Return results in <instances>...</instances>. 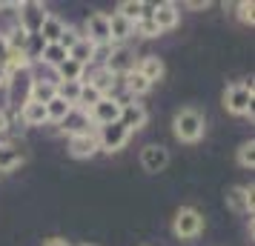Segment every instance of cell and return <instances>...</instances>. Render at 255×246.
I'll list each match as a JSON object with an SVG mask.
<instances>
[{"instance_id": "obj_12", "label": "cell", "mask_w": 255, "mask_h": 246, "mask_svg": "<svg viewBox=\"0 0 255 246\" xmlns=\"http://www.w3.org/2000/svg\"><path fill=\"white\" fill-rule=\"evenodd\" d=\"M149 17H152V23L158 26V32H169V29H175V26H178L181 12H178V6H175V3L163 0V3H158V6H152Z\"/></svg>"}, {"instance_id": "obj_32", "label": "cell", "mask_w": 255, "mask_h": 246, "mask_svg": "<svg viewBox=\"0 0 255 246\" xmlns=\"http://www.w3.org/2000/svg\"><path fill=\"white\" fill-rule=\"evenodd\" d=\"M235 9H238V20H241V23H247V26L255 23V14H253L255 12V3H253V0H241Z\"/></svg>"}, {"instance_id": "obj_7", "label": "cell", "mask_w": 255, "mask_h": 246, "mask_svg": "<svg viewBox=\"0 0 255 246\" xmlns=\"http://www.w3.org/2000/svg\"><path fill=\"white\" fill-rule=\"evenodd\" d=\"M140 166H143V172H149V175L163 172V169L169 166V149L161 146V143L143 146V149H140Z\"/></svg>"}, {"instance_id": "obj_29", "label": "cell", "mask_w": 255, "mask_h": 246, "mask_svg": "<svg viewBox=\"0 0 255 246\" xmlns=\"http://www.w3.org/2000/svg\"><path fill=\"white\" fill-rule=\"evenodd\" d=\"M235 161L241 169H253L255 166V141H244L238 146V152H235Z\"/></svg>"}, {"instance_id": "obj_31", "label": "cell", "mask_w": 255, "mask_h": 246, "mask_svg": "<svg viewBox=\"0 0 255 246\" xmlns=\"http://www.w3.org/2000/svg\"><path fill=\"white\" fill-rule=\"evenodd\" d=\"M135 35H140V37H158L161 32H158V26L152 23V17L146 14V17H140L138 23H135Z\"/></svg>"}, {"instance_id": "obj_3", "label": "cell", "mask_w": 255, "mask_h": 246, "mask_svg": "<svg viewBox=\"0 0 255 246\" xmlns=\"http://www.w3.org/2000/svg\"><path fill=\"white\" fill-rule=\"evenodd\" d=\"M204 232V215L195 206H181L172 218V235L178 241H192Z\"/></svg>"}, {"instance_id": "obj_27", "label": "cell", "mask_w": 255, "mask_h": 246, "mask_svg": "<svg viewBox=\"0 0 255 246\" xmlns=\"http://www.w3.org/2000/svg\"><path fill=\"white\" fill-rule=\"evenodd\" d=\"M81 86H83V83H75V81H63V83H58V97L63 100V103L78 106V97H81Z\"/></svg>"}, {"instance_id": "obj_15", "label": "cell", "mask_w": 255, "mask_h": 246, "mask_svg": "<svg viewBox=\"0 0 255 246\" xmlns=\"http://www.w3.org/2000/svg\"><path fill=\"white\" fill-rule=\"evenodd\" d=\"M60 132L63 135H69V138H75V135H83V132H89V126H92V120H89V115L83 112V109H78V106H72L69 115L63 117L58 123Z\"/></svg>"}, {"instance_id": "obj_30", "label": "cell", "mask_w": 255, "mask_h": 246, "mask_svg": "<svg viewBox=\"0 0 255 246\" xmlns=\"http://www.w3.org/2000/svg\"><path fill=\"white\" fill-rule=\"evenodd\" d=\"M98 100H101V94L95 92L89 83H83V86H81V97H78V109L89 112V109H92V106L98 103Z\"/></svg>"}, {"instance_id": "obj_26", "label": "cell", "mask_w": 255, "mask_h": 246, "mask_svg": "<svg viewBox=\"0 0 255 246\" xmlns=\"http://www.w3.org/2000/svg\"><path fill=\"white\" fill-rule=\"evenodd\" d=\"M40 63H46V66H52V69H55V66H60V63H63V60H66V52H63V49H60V43H46V46H43V52H40Z\"/></svg>"}, {"instance_id": "obj_25", "label": "cell", "mask_w": 255, "mask_h": 246, "mask_svg": "<svg viewBox=\"0 0 255 246\" xmlns=\"http://www.w3.org/2000/svg\"><path fill=\"white\" fill-rule=\"evenodd\" d=\"M124 81H127V92L132 94V97H138V94H146L152 89V83L140 75L138 69H132L129 75H124Z\"/></svg>"}, {"instance_id": "obj_35", "label": "cell", "mask_w": 255, "mask_h": 246, "mask_svg": "<svg viewBox=\"0 0 255 246\" xmlns=\"http://www.w3.org/2000/svg\"><path fill=\"white\" fill-rule=\"evenodd\" d=\"M6 129H9V115H6V112L0 109V135H3Z\"/></svg>"}, {"instance_id": "obj_38", "label": "cell", "mask_w": 255, "mask_h": 246, "mask_svg": "<svg viewBox=\"0 0 255 246\" xmlns=\"http://www.w3.org/2000/svg\"><path fill=\"white\" fill-rule=\"evenodd\" d=\"M81 246H95V244H81Z\"/></svg>"}, {"instance_id": "obj_20", "label": "cell", "mask_w": 255, "mask_h": 246, "mask_svg": "<svg viewBox=\"0 0 255 246\" xmlns=\"http://www.w3.org/2000/svg\"><path fill=\"white\" fill-rule=\"evenodd\" d=\"M121 17H127L129 23H138L140 17H146V14H152V6H146V3H140V0H121L118 3V12Z\"/></svg>"}, {"instance_id": "obj_4", "label": "cell", "mask_w": 255, "mask_h": 246, "mask_svg": "<svg viewBox=\"0 0 255 246\" xmlns=\"http://www.w3.org/2000/svg\"><path fill=\"white\" fill-rule=\"evenodd\" d=\"M95 138H98V146H101V152H109L115 155L121 152L124 146L129 143V138H132V132L118 120V123H109V126H101V129L95 132Z\"/></svg>"}, {"instance_id": "obj_19", "label": "cell", "mask_w": 255, "mask_h": 246, "mask_svg": "<svg viewBox=\"0 0 255 246\" xmlns=\"http://www.w3.org/2000/svg\"><path fill=\"white\" fill-rule=\"evenodd\" d=\"M115 83H118V78L112 75V72H106L104 66L98 72H92L89 75V86H92L95 92L101 94V97H112V89H115Z\"/></svg>"}, {"instance_id": "obj_17", "label": "cell", "mask_w": 255, "mask_h": 246, "mask_svg": "<svg viewBox=\"0 0 255 246\" xmlns=\"http://www.w3.org/2000/svg\"><path fill=\"white\" fill-rule=\"evenodd\" d=\"M132 35H135V23H129L127 17H121V14H112L109 17V43L124 46Z\"/></svg>"}, {"instance_id": "obj_28", "label": "cell", "mask_w": 255, "mask_h": 246, "mask_svg": "<svg viewBox=\"0 0 255 246\" xmlns=\"http://www.w3.org/2000/svg\"><path fill=\"white\" fill-rule=\"evenodd\" d=\"M69 103H63L60 97H55V100H49L46 103V123H60L63 117L69 115Z\"/></svg>"}, {"instance_id": "obj_33", "label": "cell", "mask_w": 255, "mask_h": 246, "mask_svg": "<svg viewBox=\"0 0 255 246\" xmlns=\"http://www.w3.org/2000/svg\"><path fill=\"white\" fill-rule=\"evenodd\" d=\"M81 32H78V29H72V26H66V29H63V35H60V49H63V52H69L72 46H75V43H78V40H81Z\"/></svg>"}, {"instance_id": "obj_22", "label": "cell", "mask_w": 255, "mask_h": 246, "mask_svg": "<svg viewBox=\"0 0 255 246\" xmlns=\"http://www.w3.org/2000/svg\"><path fill=\"white\" fill-rule=\"evenodd\" d=\"M63 29H66V23L60 20L58 14H46V20H43V26H40V32L37 35L43 37V43H58L60 35H63Z\"/></svg>"}, {"instance_id": "obj_1", "label": "cell", "mask_w": 255, "mask_h": 246, "mask_svg": "<svg viewBox=\"0 0 255 246\" xmlns=\"http://www.w3.org/2000/svg\"><path fill=\"white\" fill-rule=\"evenodd\" d=\"M207 132V117L198 106H184L172 117V135L181 143H198Z\"/></svg>"}, {"instance_id": "obj_11", "label": "cell", "mask_w": 255, "mask_h": 246, "mask_svg": "<svg viewBox=\"0 0 255 246\" xmlns=\"http://www.w3.org/2000/svg\"><path fill=\"white\" fill-rule=\"evenodd\" d=\"M224 203L230 206L232 212H238V215H253V186H230L227 189V195H224Z\"/></svg>"}, {"instance_id": "obj_14", "label": "cell", "mask_w": 255, "mask_h": 246, "mask_svg": "<svg viewBox=\"0 0 255 246\" xmlns=\"http://www.w3.org/2000/svg\"><path fill=\"white\" fill-rule=\"evenodd\" d=\"M58 97V83L55 81H46V78H32L29 81V94H26V100H35V103L46 106L49 100H55Z\"/></svg>"}, {"instance_id": "obj_6", "label": "cell", "mask_w": 255, "mask_h": 246, "mask_svg": "<svg viewBox=\"0 0 255 246\" xmlns=\"http://www.w3.org/2000/svg\"><path fill=\"white\" fill-rule=\"evenodd\" d=\"M121 106H124V100H118V97H101L86 115L95 126H109V123L121 120Z\"/></svg>"}, {"instance_id": "obj_34", "label": "cell", "mask_w": 255, "mask_h": 246, "mask_svg": "<svg viewBox=\"0 0 255 246\" xmlns=\"http://www.w3.org/2000/svg\"><path fill=\"white\" fill-rule=\"evenodd\" d=\"M43 246H72L66 238H49V241H43Z\"/></svg>"}, {"instance_id": "obj_2", "label": "cell", "mask_w": 255, "mask_h": 246, "mask_svg": "<svg viewBox=\"0 0 255 246\" xmlns=\"http://www.w3.org/2000/svg\"><path fill=\"white\" fill-rule=\"evenodd\" d=\"M253 81H244V83H232L227 86L224 92V109L235 117H244V115H253Z\"/></svg>"}, {"instance_id": "obj_18", "label": "cell", "mask_w": 255, "mask_h": 246, "mask_svg": "<svg viewBox=\"0 0 255 246\" xmlns=\"http://www.w3.org/2000/svg\"><path fill=\"white\" fill-rule=\"evenodd\" d=\"M135 69H138L149 83L161 81L163 75H166V66H163V60L158 58V55H143V58L138 60V66H135Z\"/></svg>"}, {"instance_id": "obj_10", "label": "cell", "mask_w": 255, "mask_h": 246, "mask_svg": "<svg viewBox=\"0 0 255 246\" xmlns=\"http://www.w3.org/2000/svg\"><path fill=\"white\" fill-rule=\"evenodd\" d=\"M98 152H101V146H98V138H95L92 129L69 138V155L75 161H89V158H95Z\"/></svg>"}, {"instance_id": "obj_5", "label": "cell", "mask_w": 255, "mask_h": 246, "mask_svg": "<svg viewBox=\"0 0 255 246\" xmlns=\"http://www.w3.org/2000/svg\"><path fill=\"white\" fill-rule=\"evenodd\" d=\"M46 14L49 12L43 9V3H17V26L26 35H37L43 20H46Z\"/></svg>"}, {"instance_id": "obj_16", "label": "cell", "mask_w": 255, "mask_h": 246, "mask_svg": "<svg viewBox=\"0 0 255 246\" xmlns=\"http://www.w3.org/2000/svg\"><path fill=\"white\" fill-rule=\"evenodd\" d=\"M26 164V152L17 143H0V172H14Z\"/></svg>"}, {"instance_id": "obj_37", "label": "cell", "mask_w": 255, "mask_h": 246, "mask_svg": "<svg viewBox=\"0 0 255 246\" xmlns=\"http://www.w3.org/2000/svg\"><path fill=\"white\" fill-rule=\"evenodd\" d=\"M9 83V75H6V69H3V63H0V89Z\"/></svg>"}, {"instance_id": "obj_9", "label": "cell", "mask_w": 255, "mask_h": 246, "mask_svg": "<svg viewBox=\"0 0 255 246\" xmlns=\"http://www.w3.org/2000/svg\"><path fill=\"white\" fill-rule=\"evenodd\" d=\"M86 40L89 43H95V46H104V43H109V14L106 12H92L89 17H86ZM112 46V43H109Z\"/></svg>"}, {"instance_id": "obj_23", "label": "cell", "mask_w": 255, "mask_h": 246, "mask_svg": "<svg viewBox=\"0 0 255 246\" xmlns=\"http://www.w3.org/2000/svg\"><path fill=\"white\" fill-rule=\"evenodd\" d=\"M55 75H58V81L55 83H63V81H75V83H83V75H86V66L81 63H75V60H63L60 66H55Z\"/></svg>"}, {"instance_id": "obj_21", "label": "cell", "mask_w": 255, "mask_h": 246, "mask_svg": "<svg viewBox=\"0 0 255 246\" xmlns=\"http://www.w3.org/2000/svg\"><path fill=\"white\" fill-rule=\"evenodd\" d=\"M17 117L23 120L26 126H43V123H46V106L35 103V100H23Z\"/></svg>"}, {"instance_id": "obj_36", "label": "cell", "mask_w": 255, "mask_h": 246, "mask_svg": "<svg viewBox=\"0 0 255 246\" xmlns=\"http://www.w3.org/2000/svg\"><path fill=\"white\" fill-rule=\"evenodd\" d=\"M209 3L207 0H192V3H189V9H207Z\"/></svg>"}, {"instance_id": "obj_24", "label": "cell", "mask_w": 255, "mask_h": 246, "mask_svg": "<svg viewBox=\"0 0 255 246\" xmlns=\"http://www.w3.org/2000/svg\"><path fill=\"white\" fill-rule=\"evenodd\" d=\"M66 58L75 60V63H81V66H89V63H92V58H95V43H89L86 37H81V40H78V43L66 52Z\"/></svg>"}, {"instance_id": "obj_8", "label": "cell", "mask_w": 255, "mask_h": 246, "mask_svg": "<svg viewBox=\"0 0 255 246\" xmlns=\"http://www.w3.org/2000/svg\"><path fill=\"white\" fill-rule=\"evenodd\" d=\"M104 69L112 72V75H129V72L135 69V52L124 43V46H112L109 52V58L104 60Z\"/></svg>"}, {"instance_id": "obj_13", "label": "cell", "mask_w": 255, "mask_h": 246, "mask_svg": "<svg viewBox=\"0 0 255 246\" xmlns=\"http://www.w3.org/2000/svg\"><path fill=\"white\" fill-rule=\"evenodd\" d=\"M146 120H149V112H146V106H143V103L129 100V103L121 106V123H124L129 132L143 129V126H146Z\"/></svg>"}]
</instances>
